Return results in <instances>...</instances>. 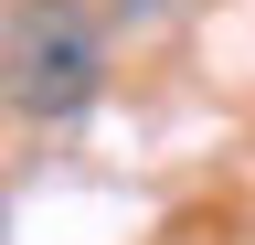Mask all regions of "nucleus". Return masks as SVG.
<instances>
[{
  "label": "nucleus",
  "instance_id": "f257e3e1",
  "mask_svg": "<svg viewBox=\"0 0 255 245\" xmlns=\"http://www.w3.org/2000/svg\"><path fill=\"white\" fill-rule=\"evenodd\" d=\"M107 85V32L85 0H11V107L21 117H75Z\"/></svg>",
  "mask_w": 255,
  "mask_h": 245
},
{
  "label": "nucleus",
  "instance_id": "f03ea898",
  "mask_svg": "<svg viewBox=\"0 0 255 245\" xmlns=\"http://www.w3.org/2000/svg\"><path fill=\"white\" fill-rule=\"evenodd\" d=\"M117 11H128V21H138V11H159V0H117Z\"/></svg>",
  "mask_w": 255,
  "mask_h": 245
}]
</instances>
